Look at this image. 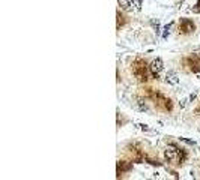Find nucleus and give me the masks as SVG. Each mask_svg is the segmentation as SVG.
I'll use <instances>...</instances> for the list:
<instances>
[{"instance_id":"39448f33","label":"nucleus","mask_w":200,"mask_h":180,"mask_svg":"<svg viewBox=\"0 0 200 180\" xmlns=\"http://www.w3.org/2000/svg\"><path fill=\"white\" fill-rule=\"evenodd\" d=\"M151 72H152V75L155 77V78H158V75H160V72L164 69V63H162V60L160 59V57H156L152 63H151Z\"/></svg>"},{"instance_id":"7ed1b4c3","label":"nucleus","mask_w":200,"mask_h":180,"mask_svg":"<svg viewBox=\"0 0 200 180\" xmlns=\"http://www.w3.org/2000/svg\"><path fill=\"white\" fill-rule=\"evenodd\" d=\"M194 30H196V24L193 23V20H190V18H181V21H179V33L188 35V33H193Z\"/></svg>"},{"instance_id":"f257e3e1","label":"nucleus","mask_w":200,"mask_h":180,"mask_svg":"<svg viewBox=\"0 0 200 180\" xmlns=\"http://www.w3.org/2000/svg\"><path fill=\"white\" fill-rule=\"evenodd\" d=\"M149 66L146 65V62L143 59H137L134 63H133V74L134 77L143 83V81H147V77H149Z\"/></svg>"},{"instance_id":"9b49d317","label":"nucleus","mask_w":200,"mask_h":180,"mask_svg":"<svg viewBox=\"0 0 200 180\" xmlns=\"http://www.w3.org/2000/svg\"><path fill=\"white\" fill-rule=\"evenodd\" d=\"M137 105H138V110H140V111H146V110H147V105L144 104L143 99H138V101H137Z\"/></svg>"},{"instance_id":"423d86ee","label":"nucleus","mask_w":200,"mask_h":180,"mask_svg":"<svg viewBox=\"0 0 200 180\" xmlns=\"http://www.w3.org/2000/svg\"><path fill=\"white\" fill-rule=\"evenodd\" d=\"M187 65L190 66V69L199 74L200 72V56H191L187 59Z\"/></svg>"},{"instance_id":"dca6fc26","label":"nucleus","mask_w":200,"mask_h":180,"mask_svg":"<svg viewBox=\"0 0 200 180\" xmlns=\"http://www.w3.org/2000/svg\"><path fill=\"white\" fill-rule=\"evenodd\" d=\"M140 126V129H143V131H149V126L147 125H138Z\"/></svg>"},{"instance_id":"f3484780","label":"nucleus","mask_w":200,"mask_h":180,"mask_svg":"<svg viewBox=\"0 0 200 180\" xmlns=\"http://www.w3.org/2000/svg\"><path fill=\"white\" fill-rule=\"evenodd\" d=\"M196 6H197V8L200 6V0H199V2H197V5H196ZM194 9H196V8H194Z\"/></svg>"},{"instance_id":"0eeeda50","label":"nucleus","mask_w":200,"mask_h":180,"mask_svg":"<svg viewBox=\"0 0 200 180\" xmlns=\"http://www.w3.org/2000/svg\"><path fill=\"white\" fill-rule=\"evenodd\" d=\"M133 168V162H126V161H119L117 162V174H122L125 171H129Z\"/></svg>"},{"instance_id":"1a4fd4ad","label":"nucleus","mask_w":200,"mask_h":180,"mask_svg":"<svg viewBox=\"0 0 200 180\" xmlns=\"http://www.w3.org/2000/svg\"><path fill=\"white\" fill-rule=\"evenodd\" d=\"M170 29H172V23L167 24V26H164V32H162V39H167L169 38V33H170Z\"/></svg>"},{"instance_id":"f8f14e48","label":"nucleus","mask_w":200,"mask_h":180,"mask_svg":"<svg viewBox=\"0 0 200 180\" xmlns=\"http://www.w3.org/2000/svg\"><path fill=\"white\" fill-rule=\"evenodd\" d=\"M124 15H120V12H117V29H120V26H124L125 20H124Z\"/></svg>"},{"instance_id":"9d476101","label":"nucleus","mask_w":200,"mask_h":180,"mask_svg":"<svg viewBox=\"0 0 200 180\" xmlns=\"http://www.w3.org/2000/svg\"><path fill=\"white\" fill-rule=\"evenodd\" d=\"M117 3L122 9H129V6H131V3H129L128 0H117Z\"/></svg>"},{"instance_id":"20e7f679","label":"nucleus","mask_w":200,"mask_h":180,"mask_svg":"<svg viewBox=\"0 0 200 180\" xmlns=\"http://www.w3.org/2000/svg\"><path fill=\"white\" fill-rule=\"evenodd\" d=\"M153 98H155V104L160 105V107H162L164 111H170V110H172V101H170V99H167L166 96H162V95H160V93H156Z\"/></svg>"},{"instance_id":"4468645a","label":"nucleus","mask_w":200,"mask_h":180,"mask_svg":"<svg viewBox=\"0 0 200 180\" xmlns=\"http://www.w3.org/2000/svg\"><path fill=\"white\" fill-rule=\"evenodd\" d=\"M152 26H153L156 35H158V33H160V23H158V21H152Z\"/></svg>"},{"instance_id":"ddd939ff","label":"nucleus","mask_w":200,"mask_h":180,"mask_svg":"<svg viewBox=\"0 0 200 180\" xmlns=\"http://www.w3.org/2000/svg\"><path fill=\"white\" fill-rule=\"evenodd\" d=\"M131 5L137 9V11H140V9H142V0H133Z\"/></svg>"},{"instance_id":"6e6552de","label":"nucleus","mask_w":200,"mask_h":180,"mask_svg":"<svg viewBox=\"0 0 200 180\" xmlns=\"http://www.w3.org/2000/svg\"><path fill=\"white\" fill-rule=\"evenodd\" d=\"M166 81L169 84H172V86H178L179 84V77H178V74L175 71H170V72H167V75H166Z\"/></svg>"},{"instance_id":"f03ea898","label":"nucleus","mask_w":200,"mask_h":180,"mask_svg":"<svg viewBox=\"0 0 200 180\" xmlns=\"http://www.w3.org/2000/svg\"><path fill=\"white\" fill-rule=\"evenodd\" d=\"M164 156H166V161L170 162V164H181L185 159V153L182 152V149H178L175 144H170L166 153H164Z\"/></svg>"},{"instance_id":"2eb2a0df","label":"nucleus","mask_w":200,"mask_h":180,"mask_svg":"<svg viewBox=\"0 0 200 180\" xmlns=\"http://www.w3.org/2000/svg\"><path fill=\"white\" fill-rule=\"evenodd\" d=\"M181 141H184V143H187V144H190V146H194V141H191V140H187V138H181Z\"/></svg>"}]
</instances>
